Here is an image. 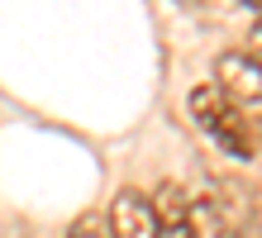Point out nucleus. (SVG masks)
I'll return each instance as SVG.
<instances>
[{
	"label": "nucleus",
	"instance_id": "f257e3e1",
	"mask_svg": "<svg viewBox=\"0 0 262 238\" xmlns=\"http://www.w3.org/2000/svg\"><path fill=\"white\" fill-rule=\"evenodd\" d=\"M186 110H191L195 129L205 134L224 157H238V162H253V157H257V129H253V119L243 115V105L229 100L214 81L195 86L186 95Z\"/></svg>",
	"mask_w": 262,
	"mask_h": 238
},
{
	"label": "nucleus",
	"instance_id": "f03ea898",
	"mask_svg": "<svg viewBox=\"0 0 262 238\" xmlns=\"http://www.w3.org/2000/svg\"><path fill=\"white\" fill-rule=\"evenodd\" d=\"M195 214L210 219L214 238H262V205L243 181L234 177H214L205 181V196H200Z\"/></svg>",
	"mask_w": 262,
	"mask_h": 238
},
{
	"label": "nucleus",
	"instance_id": "7ed1b4c3",
	"mask_svg": "<svg viewBox=\"0 0 262 238\" xmlns=\"http://www.w3.org/2000/svg\"><path fill=\"white\" fill-rule=\"evenodd\" d=\"M148 205H152V219H158V233H162V238H200L195 200H191L177 181H162V186L148 196Z\"/></svg>",
	"mask_w": 262,
	"mask_h": 238
},
{
	"label": "nucleus",
	"instance_id": "20e7f679",
	"mask_svg": "<svg viewBox=\"0 0 262 238\" xmlns=\"http://www.w3.org/2000/svg\"><path fill=\"white\" fill-rule=\"evenodd\" d=\"M214 86H220L229 100H238V105H257L262 100V62L253 53L229 48V53L214 57Z\"/></svg>",
	"mask_w": 262,
	"mask_h": 238
},
{
	"label": "nucleus",
	"instance_id": "39448f33",
	"mask_svg": "<svg viewBox=\"0 0 262 238\" xmlns=\"http://www.w3.org/2000/svg\"><path fill=\"white\" fill-rule=\"evenodd\" d=\"M105 219H110L115 238H162L148 196H138V190H119V196L110 200V214H105Z\"/></svg>",
	"mask_w": 262,
	"mask_h": 238
},
{
	"label": "nucleus",
	"instance_id": "423d86ee",
	"mask_svg": "<svg viewBox=\"0 0 262 238\" xmlns=\"http://www.w3.org/2000/svg\"><path fill=\"white\" fill-rule=\"evenodd\" d=\"M67 238H115V233H110V219H105V214H86V219L72 224Z\"/></svg>",
	"mask_w": 262,
	"mask_h": 238
},
{
	"label": "nucleus",
	"instance_id": "0eeeda50",
	"mask_svg": "<svg viewBox=\"0 0 262 238\" xmlns=\"http://www.w3.org/2000/svg\"><path fill=\"white\" fill-rule=\"evenodd\" d=\"M248 53L262 62V19H257V29H253V48H248Z\"/></svg>",
	"mask_w": 262,
	"mask_h": 238
},
{
	"label": "nucleus",
	"instance_id": "6e6552de",
	"mask_svg": "<svg viewBox=\"0 0 262 238\" xmlns=\"http://www.w3.org/2000/svg\"><path fill=\"white\" fill-rule=\"evenodd\" d=\"M257 134H262V129H257Z\"/></svg>",
	"mask_w": 262,
	"mask_h": 238
}]
</instances>
